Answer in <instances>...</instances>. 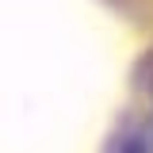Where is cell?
<instances>
[{
	"label": "cell",
	"instance_id": "6da1fadb",
	"mask_svg": "<svg viewBox=\"0 0 153 153\" xmlns=\"http://www.w3.org/2000/svg\"><path fill=\"white\" fill-rule=\"evenodd\" d=\"M149 92H153V80H149Z\"/></svg>",
	"mask_w": 153,
	"mask_h": 153
}]
</instances>
